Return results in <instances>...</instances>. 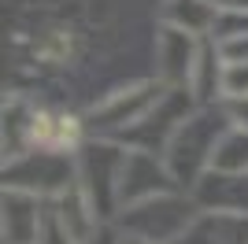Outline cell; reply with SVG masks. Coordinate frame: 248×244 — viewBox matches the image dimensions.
<instances>
[{"label": "cell", "mask_w": 248, "mask_h": 244, "mask_svg": "<svg viewBox=\"0 0 248 244\" xmlns=\"http://www.w3.org/2000/svg\"><path fill=\"white\" fill-rule=\"evenodd\" d=\"M167 89H170V85L159 81V78H137V81H130V85H123V89L108 92L104 100H96L93 107L85 111L89 137H111V141H123L126 133L134 130L137 122L163 100Z\"/></svg>", "instance_id": "277c9868"}, {"label": "cell", "mask_w": 248, "mask_h": 244, "mask_svg": "<svg viewBox=\"0 0 248 244\" xmlns=\"http://www.w3.org/2000/svg\"><path fill=\"white\" fill-rule=\"evenodd\" d=\"M74 182H78L74 155L30 148V152L15 155V159H4V189H19V193L41 196L48 203L60 200Z\"/></svg>", "instance_id": "5b68a950"}, {"label": "cell", "mask_w": 248, "mask_h": 244, "mask_svg": "<svg viewBox=\"0 0 248 244\" xmlns=\"http://www.w3.org/2000/svg\"><path fill=\"white\" fill-rule=\"evenodd\" d=\"M170 189H182L174 182V174L167 167L163 155L155 152H141V148H130L123 163V178H119V211L123 207H134L141 200H152L159 193H170Z\"/></svg>", "instance_id": "52a82bcc"}, {"label": "cell", "mask_w": 248, "mask_h": 244, "mask_svg": "<svg viewBox=\"0 0 248 244\" xmlns=\"http://www.w3.org/2000/svg\"><path fill=\"white\" fill-rule=\"evenodd\" d=\"M237 96H248V63H226V71H222V100H237Z\"/></svg>", "instance_id": "5bb4252c"}, {"label": "cell", "mask_w": 248, "mask_h": 244, "mask_svg": "<svg viewBox=\"0 0 248 244\" xmlns=\"http://www.w3.org/2000/svg\"><path fill=\"white\" fill-rule=\"evenodd\" d=\"M126 241H130V237H126ZM130 244H148V241H130Z\"/></svg>", "instance_id": "ffe728a7"}, {"label": "cell", "mask_w": 248, "mask_h": 244, "mask_svg": "<svg viewBox=\"0 0 248 244\" xmlns=\"http://www.w3.org/2000/svg\"><path fill=\"white\" fill-rule=\"evenodd\" d=\"M215 170H248V130L230 126L215 148Z\"/></svg>", "instance_id": "4fadbf2b"}, {"label": "cell", "mask_w": 248, "mask_h": 244, "mask_svg": "<svg viewBox=\"0 0 248 244\" xmlns=\"http://www.w3.org/2000/svg\"><path fill=\"white\" fill-rule=\"evenodd\" d=\"M126 148L123 141L111 137H89L78 148L74 163H78V185L89 196V203L96 207L104 222H115L119 214V178H123V163H126Z\"/></svg>", "instance_id": "3957f363"}, {"label": "cell", "mask_w": 248, "mask_h": 244, "mask_svg": "<svg viewBox=\"0 0 248 244\" xmlns=\"http://www.w3.org/2000/svg\"><path fill=\"white\" fill-rule=\"evenodd\" d=\"M215 41V37H211ZM215 48H218V56L226 63H248V33H237V37H222V41H215Z\"/></svg>", "instance_id": "2e32d148"}, {"label": "cell", "mask_w": 248, "mask_h": 244, "mask_svg": "<svg viewBox=\"0 0 248 244\" xmlns=\"http://www.w3.org/2000/svg\"><path fill=\"white\" fill-rule=\"evenodd\" d=\"M230 126H233V122H230L222 104H197V111L178 126V133L170 137L163 159H167V167H170V174H174V182L182 185L186 193L211 170L215 148H218V141H222V133H226Z\"/></svg>", "instance_id": "6da1fadb"}, {"label": "cell", "mask_w": 248, "mask_h": 244, "mask_svg": "<svg viewBox=\"0 0 248 244\" xmlns=\"http://www.w3.org/2000/svg\"><path fill=\"white\" fill-rule=\"evenodd\" d=\"M182 244H248V214L200 211Z\"/></svg>", "instance_id": "8fae6325"}, {"label": "cell", "mask_w": 248, "mask_h": 244, "mask_svg": "<svg viewBox=\"0 0 248 244\" xmlns=\"http://www.w3.org/2000/svg\"><path fill=\"white\" fill-rule=\"evenodd\" d=\"M215 19H218L215 0H163V8H159V22L178 26V30H189V33H197V37H211Z\"/></svg>", "instance_id": "7c38bea8"}, {"label": "cell", "mask_w": 248, "mask_h": 244, "mask_svg": "<svg viewBox=\"0 0 248 244\" xmlns=\"http://www.w3.org/2000/svg\"><path fill=\"white\" fill-rule=\"evenodd\" d=\"M200 48H204V37L159 22L155 26V78L167 85H178V89H189Z\"/></svg>", "instance_id": "ba28073f"}, {"label": "cell", "mask_w": 248, "mask_h": 244, "mask_svg": "<svg viewBox=\"0 0 248 244\" xmlns=\"http://www.w3.org/2000/svg\"><path fill=\"white\" fill-rule=\"evenodd\" d=\"M45 218H48V200L19 193V189H4V200H0L4 244H37L41 229H45Z\"/></svg>", "instance_id": "9c48e42d"}, {"label": "cell", "mask_w": 248, "mask_h": 244, "mask_svg": "<svg viewBox=\"0 0 248 244\" xmlns=\"http://www.w3.org/2000/svg\"><path fill=\"white\" fill-rule=\"evenodd\" d=\"M189 193L200 203V211L248 214V170H215L211 167Z\"/></svg>", "instance_id": "30bf717a"}, {"label": "cell", "mask_w": 248, "mask_h": 244, "mask_svg": "<svg viewBox=\"0 0 248 244\" xmlns=\"http://www.w3.org/2000/svg\"><path fill=\"white\" fill-rule=\"evenodd\" d=\"M200 203L186 189H170L152 200H141L134 207H123L115 214V226L130 241H148V244H182L189 226L197 222Z\"/></svg>", "instance_id": "7a4b0ae2"}, {"label": "cell", "mask_w": 248, "mask_h": 244, "mask_svg": "<svg viewBox=\"0 0 248 244\" xmlns=\"http://www.w3.org/2000/svg\"><path fill=\"white\" fill-rule=\"evenodd\" d=\"M89 244H130V241H126V233H123L115 222H104L100 229L89 237Z\"/></svg>", "instance_id": "ac0fdd59"}, {"label": "cell", "mask_w": 248, "mask_h": 244, "mask_svg": "<svg viewBox=\"0 0 248 244\" xmlns=\"http://www.w3.org/2000/svg\"><path fill=\"white\" fill-rule=\"evenodd\" d=\"M222 107H226V115H230V122H233V126L248 130V96H237V100H222Z\"/></svg>", "instance_id": "e0dca14e"}, {"label": "cell", "mask_w": 248, "mask_h": 244, "mask_svg": "<svg viewBox=\"0 0 248 244\" xmlns=\"http://www.w3.org/2000/svg\"><path fill=\"white\" fill-rule=\"evenodd\" d=\"M193 111H197V96H193L189 89L170 85V89L163 92V100L155 104L152 111L123 137V144H126V148H141V152L163 155L167 144H170V137L178 133V126H182Z\"/></svg>", "instance_id": "8992f818"}, {"label": "cell", "mask_w": 248, "mask_h": 244, "mask_svg": "<svg viewBox=\"0 0 248 244\" xmlns=\"http://www.w3.org/2000/svg\"><path fill=\"white\" fill-rule=\"evenodd\" d=\"M37 244H85V241L74 237L71 229L56 218V211H52V203H48V218H45V229H41V241Z\"/></svg>", "instance_id": "9a60e30c"}, {"label": "cell", "mask_w": 248, "mask_h": 244, "mask_svg": "<svg viewBox=\"0 0 248 244\" xmlns=\"http://www.w3.org/2000/svg\"><path fill=\"white\" fill-rule=\"evenodd\" d=\"M222 11H248V0H215Z\"/></svg>", "instance_id": "d6986e66"}]
</instances>
